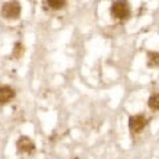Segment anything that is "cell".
I'll return each mask as SVG.
<instances>
[{"label": "cell", "instance_id": "52a82bcc", "mask_svg": "<svg viewBox=\"0 0 159 159\" xmlns=\"http://www.w3.org/2000/svg\"><path fill=\"white\" fill-rule=\"evenodd\" d=\"M148 106H150L152 110H158V109H159V98H158V94H154V96L150 97V99H148Z\"/></svg>", "mask_w": 159, "mask_h": 159}, {"label": "cell", "instance_id": "6da1fadb", "mask_svg": "<svg viewBox=\"0 0 159 159\" xmlns=\"http://www.w3.org/2000/svg\"><path fill=\"white\" fill-rule=\"evenodd\" d=\"M110 13L117 20H126L130 16V7L126 0H114L110 7Z\"/></svg>", "mask_w": 159, "mask_h": 159}, {"label": "cell", "instance_id": "ba28073f", "mask_svg": "<svg viewBox=\"0 0 159 159\" xmlns=\"http://www.w3.org/2000/svg\"><path fill=\"white\" fill-rule=\"evenodd\" d=\"M148 65L150 66L158 65V52H148Z\"/></svg>", "mask_w": 159, "mask_h": 159}, {"label": "cell", "instance_id": "8992f818", "mask_svg": "<svg viewBox=\"0 0 159 159\" xmlns=\"http://www.w3.org/2000/svg\"><path fill=\"white\" fill-rule=\"evenodd\" d=\"M47 4L49 6V8L58 11V9H62L66 6V0H47Z\"/></svg>", "mask_w": 159, "mask_h": 159}, {"label": "cell", "instance_id": "277c9868", "mask_svg": "<svg viewBox=\"0 0 159 159\" xmlns=\"http://www.w3.org/2000/svg\"><path fill=\"white\" fill-rule=\"evenodd\" d=\"M16 147L20 152H32L34 150V143L28 137H21L16 142Z\"/></svg>", "mask_w": 159, "mask_h": 159}, {"label": "cell", "instance_id": "5b68a950", "mask_svg": "<svg viewBox=\"0 0 159 159\" xmlns=\"http://www.w3.org/2000/svg\"><path fill=\"white\" fill-rule=\"evenodd\" d=\"M15 98V90L11 86H0V105H6Z\"/></svg>", "mask_w": 159, "mask_h": 159}, {"label": "cell", "instance_id": "3957f363", "mask_svg": "<svg viewBox=\"0 0 159 159\" xmlns=\"http://www.w3.org/2000/svg\"><path fill=\"white\" fill-rule=\"evenodd\" d=\"M147 125V119L142 114H137V116H131L129 118V127L133 133H139L142 131L145 126Z\"/></svg>", "mask_w": 159, "mask_h": 159}, {"label": "cell", "instance_id": "7a4b0ae2", "mask_svg": "<svg viewBox=\"0 0 159 159\" xmlns=\"http://www.w3.org/2000/svg\"><path fill=\"white\" fill-rule=\"evenodd\" d=\"M20 13H21V6L17 0H9L6 2L2 7V15L4 19L8 20H15L20 17Z\"/></svg>", "mask_w": 159, "mask_h": 159}, {"label": "cell", "instance_id": "9c48e42d", "mask_svg": "<svg viewBox=\"0 0 159 159\" xmlns=\"http://www.w3.org/2000/svg\"><path fill=\"white\" fill-rule=\"evenodd\" d=\"M24 52V48H23V44L21 43H16L15 44V49H13V56L15 57H20L21 56V53Z\"/></svg>", "mask_w": 159, "mask_h": 159}]
</instances>
